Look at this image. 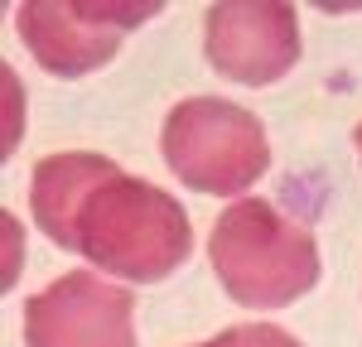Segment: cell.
I'll list each match as a JSON object with an SVG mask.
<instances>
[{
  "mask_svg": "<svg viewBox=\"0 0 362 347\" xmlns=\"http://www.w3.org/2000/svg\"><path fill=\"white\" fill-rule=\"evenodd\" d=\"M29 347H136V299L92 270H68L25 304Z\"/></svg>",
  "mask_w": 362,
  "mask_h": 347,
  "instance_id": "5",
  "label": "cell"
},
{
  "mask_svg": "<svg viewBox=\"0 0 362 347\" xmlns=\"http://www.w3.org/2000/svg\"><path fill=\"white\" fill-rule=\"evenodd\" d=\"M208 63L247 87L285 78L300 58V15L280 0H223L203 15Z\"/></svg>",
  "mask_w": 362,
  "mask_h": 347,
  "instance_id": "6",
  "label": "cell"
},
{
  "mask_svg": "<svg viewBox=\"0 0 362 347\" xmlns=\"http://www.w3.org/2000/svg\"><path fill=\"white\" fill-rule=\"evenodd\" d=\"M208 256L223 289L247 309H280L319 285V246L305 222L266 198H237L213 222Z\"/></svg>",
  "mask_w": 362,
  "mask_h": 347,
  "instance_id": "2",
  "label": "cell"
},
{
  "mask_svg": "<svg viewBox=\"0 0 362 347\" xmlns=\"http://www.w3.org/2000/svg\"><path fill=\"white\" fill-rule=\"evenodd\" d=\"M358 150H362V126H358Z\"/></svg>",
  "mask_w": 362,
  "mask_h": 347,
  "instance_id": "8",
  "label": "cell"
},
{
  "mask_svg": "<svg viewBox=\"0 0 362 347\" xmlns=\"http://www.w3.org/2000/svg\"><path fill=\"white\" fill-rule=\"evenodd\" d=\"M29 212L54 246L78 251L97 270L136 285L174 275L194 251L189 212L165 188L92 150L39 159L29 183Z\"/></svg>",
  "mask_w": 362,
  "mask_h": 347,
  "instance_id": "1",
  "label": "cell"
},
{
  "mask_svg": "<svg viewBox=\"0 0 362 347\" xmlns=\"http://www.w3.org/2000/svg\"><path fill=\"white\" fill-rule=\"evenodd\" d=\"M160 15V5H107V0H29L15 25L29 54L58 78H83L121 49L126 29Z\"/></svg>",
  "mask_w": 362,
  "mask_h": 347,
  "instance_id": "4",
  "label": "cell"
},
{
  "mask_svg": "<svg viewBox=\"0 0 362 347\" xmlns=\"http://www.w3.org/2000/svg\"><path fill=\"white\" fill-rule=\"evenodd\" d=\"M198 347H300V338H290L276 323H237V328H223L218 338Z\"/></svg>",
  "mask_w": 362,
  "mask_h": 347,
  "instance_id": "7",
  "label": "cell"
},
{
  "mask_svg": "<svg viewBox=\"0 0 362 347\" xmlns=\"http://www.w3.org/2000/svg\"><path fill=\"white\" fill-rule=\"evenodd\" d=\"M165 164L194 193H247L271 164L261 121L223 97H189L165 116Z\"/></svg>",
  "mask_w": 362,
  "mask_h": 347,
  "instance_id": "3",
  "label": "cell"
}]
</instances>
